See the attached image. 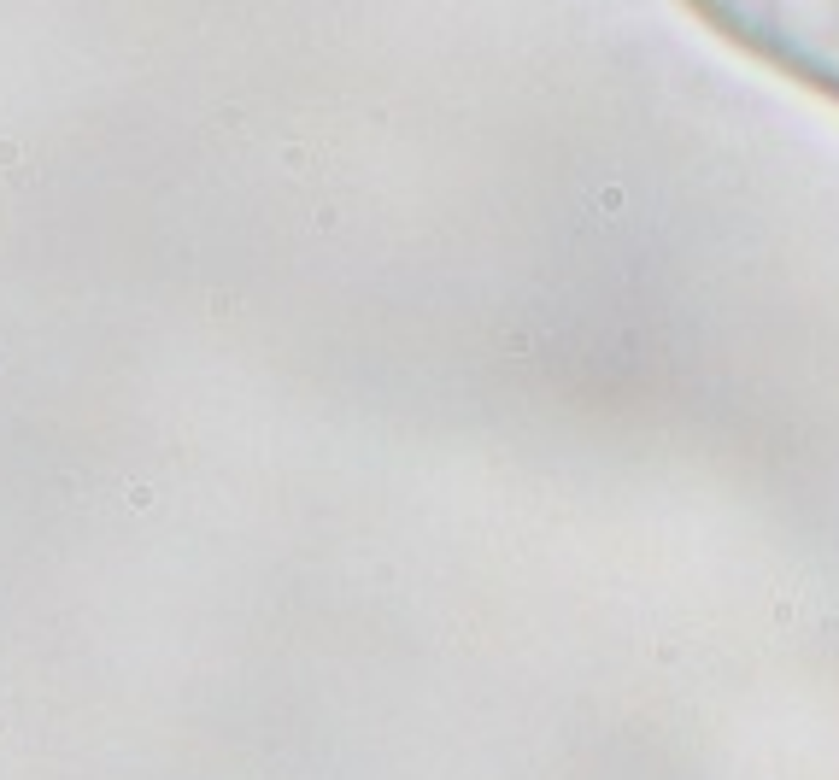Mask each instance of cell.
Instances as JSON below:
<instances>
[{"label": "cell", "instance_id": "cell-1", "mask_svg": "<svg viewBox=\"0 0 839 780\" xmlns=\"http://www.w3.org/2000/svg\"><path fill=\"white\" fill-rule=\"evenodd\" d=\"M711 29L839 100V0H687Z\"/></svg>", "mask_w": 839, "mask_h": 780}]
</instances>
